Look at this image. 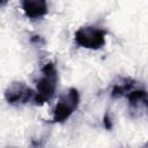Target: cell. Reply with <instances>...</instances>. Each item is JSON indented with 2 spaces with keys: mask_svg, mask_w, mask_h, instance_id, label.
<instances>
[{
  "mask_svg": "<svg viewBox=\"0 0 148 148\" xmlns=\"http://www.w3.org/2000/svg\"><path fill=\"white\" fill-rule=\"evenodd\" d=\"M58 83V69L53 61L45 62L36 80V90L34 103L37 105H43L52 99L54 96Z\"/></svg>",
  "mask_w": 148,
  "mask_h": 148,
  "instance_id": "obj_1",
  "label": "cell"
},
{
  "mask_svg": "<svg viewBox=\"0 0 148 148\" xmlns=\"http://www.w3.org/2000/svg\"><path fill=\"white\" fill-rule=\"evenodd\" d=\"M80 104V92L76 88L71 87L66 91H64L53 109L51 123L60 124L65 123L77 109Z\"/></svg>",
  "mask_w": 148,
  "mask_h": 148,
  "instance_id": "obj_2",
  "label": "cell"
},
{
  "mask_svg": "<svg viewBox=\"0 0 148 148\" xmlns=\"http://www.w3.org/2000/svg\"><path fill=\"white\" fill-rule=\"evenodd\" d=\"M108 31L96 25H83L74 32V42L79 47L99 50L106 43Z\"/></svg>",
  "mask_w": 148,
  "mask_h": 148,
  "instance_id": "obj_3",
  "label": "cell"
},
{
  "mask_svg": "<svg viewBox=\"0 0 148 148\" xmlns=\"http://www.w3.org/2000/svg\"><path fill=\"white\" fill-rule=\"evenodd\" d=\"M35 97V90L28 87L22 81L12 82L5 90V98L10 105H20L32 102Z\"/></svg>",
  "mask_w": 148,
  "mask_h": 148,
  "instance_id": "obj_4",
  "label": "cell"
},
{
  "mask_svg": "<svg viewBox=\"0 0 148 148\" xmlns=\"http://www.w3.org/2000/svg\"><path fill=\"white\" fill-rule=\"evenodd\" d=\"M128 111L132 117L148 116V92L145 89H132L127 95Z\"/></svg>",
  "mask_w": 148,
  "mask_h": 148,
  "instance_id": "obj_5",
  "label": "cell"
},
{
  "mask_svg": "<svg viewBox=\"0 0 148 148\" xmlns=\"http://www.w3.org/2000/svg\"><path fill=\"white\" fill-rule=\"evenodd\" d=\"M21 7L27 17L30 20H38L47 14L46 0H21Z\"/></svg>",
  "mask_w": 148,
  "mask_h": 148,
  "instance_id": "obj_6",
  "label": "cell"
},
{
  "mask_svg": "<svg viewBox=\"0 0 148 148\" xmlns=\"http://www.w3.org/2000/svg\"><path fill=\"white\" fill-rule=\"evenodd\" d=\"M134 84H135V81L132 80L131 77H121L113 83L111 89V96L113 98L126 96L132 89H134Z\"/></svg>",
  "mask_w": 148,
  "mask_h": 148,
  "instance_id": "obj_7",
  "label": "cell"
},
{
  "mask_svg": "<svg viewBox=\"0 0 148 148\" xmlns=\"http://www.w3.org/2000/svg\"><path fill=\"white\" fill-rule=\"evenodd\" d=\"M103 125H104V127L106 130H111L112 128V119H111V117H110V114L108 112L103 117Z\"/></svg>",
  "mask_w": 148,
  "mask_h": 148,
  "instance_id": "obj_8",
  "label": "cell"
}]
</instances>
